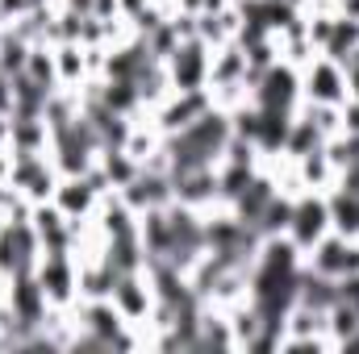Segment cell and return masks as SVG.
Instances as JSON below:
<instances>
[{"label":"cell","instance_id":"cell-16","mask_svg":"<svg viewBox=\"0 0 359 354\" xmlns=\"http://www.w3.org/2000/svg\"><path fill=\"white\" fill-rule=\"evenodd\" d=\"M67 8H76V13H92V0H63Z\"/></svg>","mask_w":359,"mask_h":354},{"label":"cell","instance_id":"cell-13","mask_svg":"<svg viewBox=\"0 0 359 354\" xmlns=\"http://www.w3.org/2000/svg\"><path fill=\"white\" fill-rule=\"evenodd\" d=\"M55 67H59V84H80L84 71H88L84 46H80V42H59V50H55Z\"/></svg>","mask_w":359,"mask_h":354},{"label":"cell","instance_id":"cell-9","mask_svg":"<svg viewBox=\"0 0 359 354\" xmlns=\"http://www.w3.org/2000/svg\"><path fill=\"white\" fill-rule=\"evenodd\" d=\"M209 104H213L209 92H172V100L159 108V129H163V134H180V129L192 125Z\"/></svg>","mask_w":359,"mask_h":354},{"label":"cell","instance_id":"cell-1","mask_svg":"<svg viewBox=\"0 0 359 354\" xmlns=\"http://www.w3.org/2000/svg\"><path fill=\"white\" fill-rule=\"evenodd\" d=\"M234 134V121L226 108L209 104L192 125H184L180 134L163 138V155H168V171L184 176V171H201V167H217L226 155V142Z\"/></svg>","mask_w":359,"mask_h":354},{"label":"cell","instance_id":"cell-7","mask_svg":"<svg viewBox=\"0 0 359 354\" xmlns=\"http://www.w3.org/2000/svg\"><path fill=\"white\" fill-rule=\"evenodd\" d=\"M297 92H301V76H297V67H292V63H271L268 71H264V80L251 88V104L292 113Z\"/></svg>","mask_w":359,"mask_h":354},{"label":"cell","instance_id":"cell-18","mask_svg":"<svg viewBox=\"0 0 359 354\" xmlns=\"http://www.w3.org/2000/svg\"><path fill=\"white\" fill-rule=\"evenodd\" d=\"M0 38H4V21H0Z\"/></svg>","mask_w":359,"mask_h":354},{"label":"cell","instance_id":"cell-5","mask_svg":"<svg viewBox=\"0 0 359 354\" xmlns=\"http://www.w3.org/2000/svg\"><path fill=\"white\" fill-rule=\"evenodd\" d=\"M34 275H38V283H42V292H46V300H50V309H63V304H72L76 300V267H72V255H38V263H34Z\"/></svg>","mask_w":359,"mask_h":354},{"label":"cell","instance_id":"cell-6","mask_svg":"<svg viewBox=\"0 0 359 354\" xmlns=\"http://www.w3.org/2000/svg\"><path fill=\"white\" fill-rule=\"evenodd\" d=\"M305 100L309 104H343L351 88H347V71L334 63V59H326V55H318V59H309V71H305Z\"/></svg>","mask_w":359,"mask_h":354},{"label":"cell","instance_id":"cell-17","mask_svg":"<svg viewBox=\"0 0 359 354\" xmlns=\"http://www.w3.org/2000/svg\"><path fill=\"white\" fill-rule=\"evenodd\" d=\"M180 8H184V13H196V8H201V0H176Z\"/></svg>","mask_w":359,"mask_h":354},{"label":"cell","instance_id":"cell-11","mask_svg":"<svg viewBox=\"0 0 359 354\" xmlns=\"http://www.w3.org/2000/svg\"><path fill=\"white\" fill-rule=\"evenodd\" d=\"M326 146V134L313 125V117H292V125H288V138H284V155L288 159H305V155H313V150H322Z\"/></svg>","mask_w":359,"mask_h":354},{"label":"cell","instance_id":"cell-4","mask_svg":"<svg viewBox=\"0 0 359 354\" xmlns=\"http://www.w3.org/2000/svg\"><path fill=\"white\" fill-rule=\"evenodd\" d=\"M109 300L117 304V313H121L130 325H142V321H151V313H155V288H151L147 271L117 275V283H113V296H109Z\"/></svg>","mask_w":359,"mask_h":354},{"label":"cell","instance_id":"cell-2","mask_svg":"<svg viewBox=\"0 0 359 354\" xmlns=\"http://www.w3.org/2000/svg\"><path fill=\"white\" fill-rule=\"evenodd\" d=\"M326 234H330V208H326V196H318V192H301V196H292L288 242H292L301 255H309Z\"/></svg>","mask_w":359,"mask_h":354},{"label":"cell","instance_id":"cell-14","mask_svg":"<svg viewBox=\"0 0 359 354\" xmlns=\"http://www.w3.org/2000/svg\"><path fill=\"white\" fill-rule=\"evenodd\" d=\"M339 300H343V304H351V309L359 313V271H351V275H343V279H339Z\"/></svg>","mask_w":359,"mask_h":354},{"label":"cell","instance_id":"cell-15","mask_svg":"<svg viewBox=\"0 0 359 354\" xmlns=\"http://www.w3.org/2000/svg\"><path fill=\"white\" fill-rule=\"evenodd\" d=\"M343 134H359V96L343 100Z\"/></svg>","mask_w":359,"mask_h":354},{"label":"cell","instance_id":"cell-12","mask_svg":"<svg viewBox=\"0 0 359 354\" xmlns=\"http://www.w3.org/2000/svg\"><path fill=\"white\" fill-rule=\"evenodd\" d=\"M355 46H359V21H355V17H347V13H343V17H334V25H330V38H326V46H322V55H326V59H334V63L343 67V63H347V55H351Z\"/></svg>","mask_w":359,"mask_h":354},{"label":"cell","instance_id":"cell-3","mask_svg":"<svg viewBox=\"0 0 359 354\" xmlns=\"http://www.w3.org/2000/svg\"><path fill=\"white\" fill-rule=\"evenodd\" d=\"M209 42L192 38V42H180L176 55L168 59V80L172 92H205L209 88Z\"/></svg>","mask_w":359,"mask_h":354},{"label":"cell","instance_id":"cell-8","mask_svg":"<svg viewBox=\"0 0 359 354\" xmlns=\"http://www.w3.org/2000/svg\"><path fill=\"white\" fill-rule=\"evenodd\" d=\"M96 187H92L84 176H63L59 179V187H55V204L63 208V217L72 221V225H80L84 217H88L92 208H96Z\"/></svg>","mask_w":359,"mask_h":354},{"label":"cell","instance_id":"cell-10","mask_svg":"<svg viewBox=\"0 0 359 354\" xmlns=\"http://www.w3.org/2000/svg\"><path fill=\"white\" fill-rule=\"evenodd\" d=\"M326 208H330V229H334V234L359 238V196L355 192L334 187V192L326 196Z\"/></svg>","mask_w":359,"mask_h":354}]
</instances>
